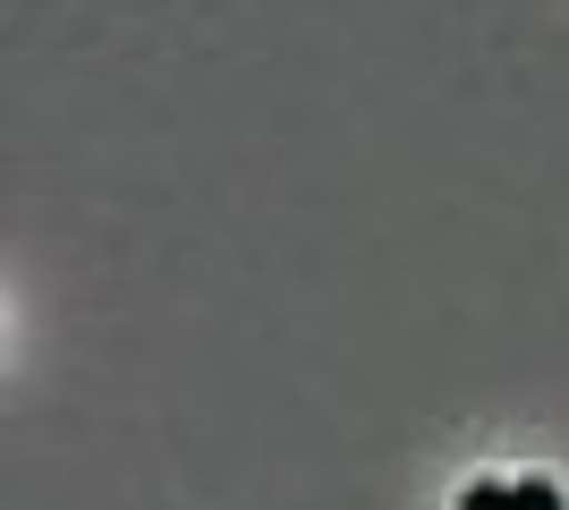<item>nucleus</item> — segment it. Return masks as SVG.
Returning <instances> with one entry per match:
<instances>
[{"instance_id":"1","label":"nucleus","mask_w":569,"mask_h":510,"mask_svg":"<svg viewBox=\"0 0 569 510\" xmlns=\"http://www.w3.org/2000/svg\"><path fill=\"white\" fill-rule=\"evenodd\" d=\"M459 510H519V493H510V486H468Z\"/></svg>"},{"instance_id":"2","label":"nucleus","mask_w":569,"mask_h":510,"mask_svg":"<svg viewBox=\"0 0 569 510\" xmlns=\"http://www.w3.org/2000/svg\"><path fill=\"white\" fill-rule=\"evenodd\" d=\"M510 493H519V510H561V493H552L545 477H527V486H510Z\"/></svg>"}]
</instances>
